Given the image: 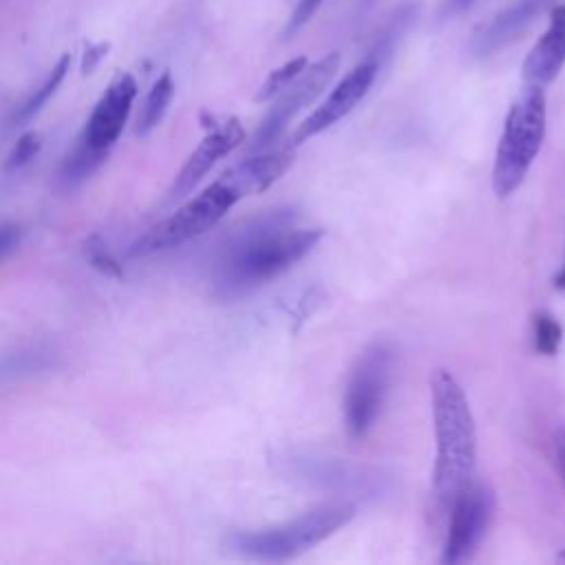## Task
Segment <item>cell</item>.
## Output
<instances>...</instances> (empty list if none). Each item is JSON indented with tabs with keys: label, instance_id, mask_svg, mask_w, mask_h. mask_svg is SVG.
<instances>
[{
	"label": "cell",
	"instance_id": "cell-1",
	"mask_svg": "<svg viewBox=\"0 0 565 565\" xmlns=\"http://www.w3.org/2000/svg\"><path fill=\"white\" fill-rule=\"evenodd\" d=\"M322 238L320 230L294 225L285 210H271L227 236L210 269V294L238 300L305 258Z\"/></svg>",
	"mask_w": 565,
	"mask_h": 565
},
{
	"label": "cell",
	"instance_id": "cell-2",
	"mask_svg": "<svg viewBox=\"0 0 565 565\" xmlns=\"http://www.w3.org/2000/svg\"><path fill=\"white\" fill-rule=\"evenodd\" d=\"M430 402L437 439L433 499L435 510L444 514L450 510L457 494L472 483L477 430L468 397L450 371L435 369L430 373Z\"/></svg>",
	"mask_w": 565,
	"mask_h": 565
},
{
	"label": "cell",
	"instance_id": "cell-3",
	"mask_svg": "<svg viewBox=\"0 0 565 565\" xmlns=\"http://www.w3.org/2000/svg\"><path fill=\"white\" fill-rule=\"evenodd\" d=\"M353 516V503H324L274 527L234 532L227 536V547L252 561H287L322 543Z\"/></svg>",
	"mask_w": 565,
	"mask_h": 565
},
{
	"label": "cell",
	"instance_id": "cell-4",
	"mask_svg": "<svg viewBox=\"0 0 565 565\" xmlns=\"http://www.w3.org/2000/svg\"><path fill=\"white\" fill-rule=\"evenodd\" d=\"M545 139V93L527 84L508 110L494 154L492 188L497 196H510L525 179Z\"/></svg>",
	"mask_w": 565,
	"mask_h": 565
},
{
	"label": "cell",
	"instance_id": "cell-5",
	"mask_svg": "<svg viewBox=\"0 0 565 565\" xmlns=\"http://www.w3.org/2000/svg\"><path fill=\"white\" fill-rule=\"evenodd\" d=\"M243 196L238 190L221 174L214 183L201 190L196 196L188 199L174 214L163 218L159 225L148 230L130 249V254H152L159 249L177 247L188 243L203 232L212 230Z\"/></svg>",
	"mask_w": 565,
	"mask_h": 565
},
{
	"label": "cell",
	"instance_id": "cell-6",
	"mask_svg": "<svg viewBox=\"0 0 565 565\" xmlns=\"http://www.w3.org/2000/svg\"><path fill=\"white\" fill-rule=\"evenodd\" d=\"M391 349L382 342L366 347L355 360L344 391V426L353 439L364 437L382 413L388 380Z\"/></svg>",
	"mask_w": 565,
	"mask_h": 565
},
{
	"label": "cell",
	"instance_id": "cell-7",
	"mask_svg": "<svg viewBox=\"0 0 565 565\" xmlns=\"http://www.w3.org/2000/svg\"><path fill=\"white\" fill-rule=\"evenodd\" d=\"M338 66H340V53H327L318 62L305 66L302 73L276 95L274 106L269 108V113L263 117L260 126L254 132L249 150L256 152V150L269 148L287 128V124L329 86Z\"/></svg>",
	"mask_w": 565,
	"mask_h": 565
},
{
	"label": "cell",
	"instance_id": "cell-8",
	"mask_svg": "<svg viewBox=\"0 0 565 565\" xmlns=\"http://www.w3.org/2000/svg\"><path fill=\"white\" fill-rule=\"evenodd\" d=\"M448 512L441 561L455 565L472 558L483 541L494 512V492L486 483H470L457 494Z\"/></svg>",
	"mask_w": 565,
	"mask_h": 565
},
{
	"label": "cell",
	"instance_id": "cell-9",
	"mask_svg": "<svg viewBox=\"0 0 565 565\" xmlns=\"http://www.w3.org/2000/svg\"><path fill=\"white\" fill-rule=\"evenodd\" d=\"M201 124L205 128V137L199 141V146L192 150V154L177 172L174 183L170 188L172 199L192 192L199 185V181L212 170V166L221 157L230 154L245 139V130L236 117H216L205 113L201 115Z\"/></svg>",
	"mask_w": 565,
	"mask_h": 565
},
{
	"label": "cell",
	"instance_id": "cell-10",
	"mask_svg": "<svg viewBox=\"0 0 565 565\" xmlns=\"http://www.w3.org/2000/svg\"><path fill=\"white\" fill-rule=\"evenodd\" d=\"M377 71H380V60L377 57H366L364 62L353 66L338 82V86L327 95V99L294 130L287 146L294 148V146L320 135L322 130L331 128L342 117H347L362 102V97L369 93V88L373 86V82L377 77Z\"/></svg>",
	"mask_w": 565,
	"mask_h": 565
},
{
	"label": "cell",
	"instance_id": "cell-11",
	"mask_svg": "<svg viewBox=\"0 0 565 565\" xmlns=\"http://www.w3.org/2000/svg\"><path fill=\"white\" fill-rule=\"evenodd\" d=\"M135 97H137L135 77L130 73H119L97 99L79 139L95 150L110 152V148L115 146V141L119 139L126 126Z\"/></svg>",
	"mask_w": 565,
	"mask_h": 565
},
{
	"label": "cell",
	"instance_id": "cell-12",
	"mask_svg": "<svg viewBox=\"0 0 565 565\" xmlns=\"http://www.w3.org/2000/svg\"><path fill=\"white\" fill-rule=\"evenodd\" d=\"M552 4L554 0H514L475 33L470 42L472 53L479 57H486L508 46Z\"/></svg>",
	"mask_w": 565,
	"mask_h": 565
},
{
	"label": "cell",
	"instance_id": "cell-13",
	"mask_svg": "<svg viewBox=\"0 0 565 565\" xmlns=\"http://www.w3.org/2000/svg\"><path fill=\"white\" fill-rule=\"evenodd\" d=\"M565 66V4L552 9L545 33L536 40L523 60L525 84L547 86Z\"/></svg>",
	"mask_w": 565,
	"mask_h": 565
},
{
	"label": "cell",
	"instance_id": "cell-14",
	"mask_svg": "<svg viewBox=\"0 0 565 565\" xmlns=\"http://www.w3.org/2000/svg\"><path fill=\"white\" fill-rule=\"evenodd\" d=\"M294 161L291 146L278 150H256L252 157L241 159L236 166L223 172V177L238 190L241 196L258 194L267 190Z\"/></svg>",
	"mask_w": 565,
	"mask_h": 565
},
{
	"label": "cell",
	"instance_id": "cell-15",
	"mask_svg": "<svg viewBox=\"0 0 565 565\" xmlns=\"http://www.w3.org/2000/svg\"><path fill=\"white\" fill-rule=\"evenodd\" d=\"M172 97H174V82H172L170 71H166V73H161L159 79L150 86V90H148V95H146V99H143V106H141V110H139L135 132L141 135V137L148 135V132H152V130L161 124L163 115L168 113V106H170Z\"/></svg>",
	"mask_w": 565,
	"mask_h": 565
},
{
	"label": "cell",
	"instance_id": "cell-16",
	"mask_svg": "<svg viewBox=\"0 0 565 565\" xmlns=\"http://www.w3.org/2000/svg\"><path fill=\"white\" fill-rule=\"evenodd\" d=\"M68 66H71V55L64 53V55L55 62V66L49 71V75L44 77V82L18 106V110H15V115H13V124H15V126L26 124L29 119H33V117L44 108V104H46V102L57 93V88L62 86V82H64V77H66V73H68Z\"/></svg>",
	"mask_w": 565,
	"mask_h": 565
},
{
	"label": "cell",
	"instance_id": "cell-17",
	"mask_svg": "<svg viewBox=\"0 0 565 565\" xmlns=\"http://www.w3.org/2000/svg\"><path fill=\"white\" fill-rule=\"evenodd\" d=\"M55 362V353L44 347H26L13 353H4L0 358V382L2 380H20L24 375H35L40 371L51 369Z\"/></svg>",
	"mask_w": 565,
	"mask_h": 565
},
{
	"label": "cell",
	"instance_id": "cell-18",
	"mask_svg": "<svg viewBox=\"0 0 565 565\" xmlns=\"http://www.w3.org/2000/svg\"><path fill=\"white\" fill-rule=\"evenodd\" d=\"M108 152H102V150H95L90 148L88 143H84L79 137L73 146V150L66 154V159L62 161V168L57 172L60 181L66 185V188H73V185H79L82 181H86L104 161H106Z\"/></svg>",
	"mask_w": 565,
	"mask_h": 565
},
{
	"label": "cell",
	"instance_id": "cell-19",
	"mask_svg": "<svg viewBox=\"0 0 565 565\" xmlns=\"http://www.w3.org/2000/svg\"><path fill=\"white\" fill-rule=\"evenodd\" d=\"M82 252L86 263L97 269L99 274L108 276V278H124V267L117 260V256L110 252V247L106 245V241L97 234H90L88 238H84L82 243Z\"/></svg>",
	"mask_w": 565,
	"mask_h": 565
},
{
	"label": "cell",
	"instance_id": "cell-20",
	"mask_svg": "<svg viewBox=\"0 0 565 565\" xmlns=\"http://www.w3.org/2000/svg\"><path fill=\"white\" fill-rule=\"evenodd\" d=\"M305 66H307V57H305V55H298V57L285 62L282 66L274 68V71L265 77V82L260 84V88L256 90V102L274 99L285 86H289V84L302 73Z\"/></svg>",
	"mask_w": 565,
	"mask_h": 565
},
{
	"label": "cell",
	"instance_id": "cell-21",
	"mask_svg": "<svg viewBox=\"0 0 565 565\" xmlns=\"http://www.w3.org/2000/svg\"><path fill=\"white\" fill-rule=\"evenodd\" d=\"M532 335H534V349L543 355H554L563 342V327L561 322L550 313H536L532 320Z\"/></svg>",
	"mask_w": 565,
	"mask_h": 565
},
{
	"label": "cell",
	"instance_id": "cell-22",
	"mask_svg": "<svg viewBox=\"0 0 565 565\" xmlns=\"http://www.w3.org/2000/svg\"><path fill=\"white\" fill-rule=\"evenodd\" d=\"M40 150H42V135L35 130L22 132L4 159V170L9 172L22 170L40 154Z\"/></svg>",
	"mask_w": 565,
	"mask_h": 565
},
{
	"label": "cell",
	"instance_id": "cell-23",
	"mask_svg": "<svg viewBox=\"0 0 565 565\" xmlns=\"http://www.w3.org/2000/svg\"><path fill=\"white\" fill-rule=\"evenodd\" d=\"M320 4H322V0H298L291 11V18L285 26V38H291L294 33H298L316 15Z\"/></svg>",
	"mask_w": 565,
	"mask_h": 565
},
{
	"label": "cell",
	"instance_id": "cell-24",
	"mask_svg": "<svg viewBox=\"0 0 565 565\" xmlns=\"http://www.w3.org/2000/svg\"><path fill=\"white\" fill-rule=\"evenodd\" d=\"M22 241V227L18 223H11V221H2L0 223V263L13 254L18 249Z\"/></svg>",
	"mask_w": 565,
	"mask_h": 565
},
{
	"label": "cell",
	"instance_id": "cell-25",
	"mask_svg": "<svg viewBox=\"0 0 565 565\" xmlns=\"http://www.w3.org/2000/svg\"><path fill=\"white\" fill-rule=\"evenodd\" d=\"M110 51V44L108 42H97V44H88L84 49V55H82V75H90L99 62L106 57V53Z\"/></svg>",
	"mask_w": 565,
	"mask_h": 565
},
{
	"label": "cell",
	"instance_id": "cell-26",
	"mask_svg": "<svg viewBox=\"0 0 565 565\" xmlns=\"http://www.w3.org/2000/svg\"><path fill=\"white\" fill-rule=\"evenodd\" d=\"M558 463H561V470L565 475V441H561V446H558Z\"/></svg>",
	"mask_w": 565,
	"mask_h": 565
},
{
	"label": "cell",
	"instance_id": "cell-27",
	"mask_svg": "<svg viewBox=\"0 0 565 565\" xmlns=\"http://www.w3.org/2000/svg\"><path fill=\"white\" fill-rule=\"evenodd\" d=\"M448 2L452 4V9H455V11H459V9H463L466 4H470L472 0H448Z\"/></svg>",
	"mask_w": 565,
	"mask_h": 565
},
{
	"label": "cell",
	"instance_id": "cell-28",
	"mask_svg": "<svg viewBox=\"0 0 565 565\" xmlns=\"http://www.w3.org/2000/svg\"><path fill=\"white\" fill-rule=\"evenodd\" d=\"M373 2H375V0H360V2H358V9H360V11H366V7H371Z\"/></svg>",
	"mask_w": 565,
	"mask_h": 565
},
{
	"label": "cell",
	"instance_id": "cell-29",
	"mask_svg": "<svg viewBox=\"0 0 565 565\" xmlns=\"http://www.w3.org/2000/svg\"><path fill=\"white\" fill-rule=\"evenodd\" d=\"M558 285L565 287V260H563V269H561V276H558Z\"/></svg>",
	"mask_w": 565,
	"mask_h": 565
}]
</instances>
